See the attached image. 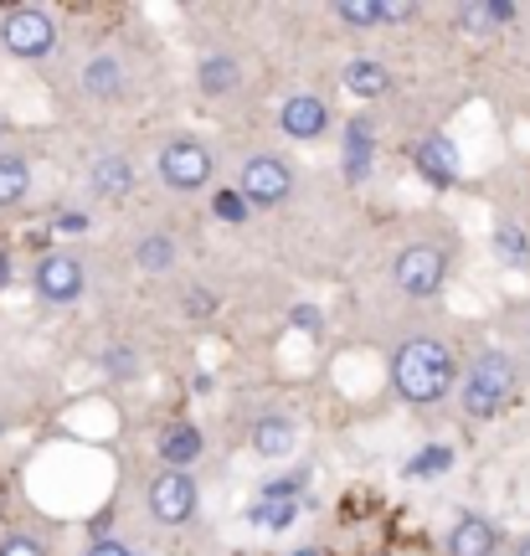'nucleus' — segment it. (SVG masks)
Masks as SVG:
<instances>
[{
    "label": "nucleus",
    "mask_w": 530,
    "mask_h": 556,
    "mask_svg": "<svg viewBox=\"0 0 530 556\" xmlns=\"http://www.w3.org/2000/svg\"><path fill=\"white\" fill-rule=\"evenodd\" d=\"M197 88H201V99H232L237 88H242V62L232 52H206L197 62Z\"/></svg>",
    "instance_id": "14"
},
{
    "label": "nucleus",
    "mask_w": 530,
    "mask_h": 556,
    "mask_svg": "<svg viewBox=\"0 0 530 556\" xmlns=\"http://www.w3.org/2000/svg\"><path fill=\"white\" fill-rule=\"evenodd\" d=\"M155 176L165 191H176V197H191V191H206L216 176V155L212 144L197 135H176L160 144L155 155Z\"/></svg>",
    "instance_id": "3"
},
{
    "label": "nucleus",
    "mask_w": 530,
    "mask_h": 556,
    "mask_svg": "<svg viewBox=\"0 0 530 556\" xmlns=\"http://www.w3.org/2000/svg\"><path fill=\"white\" fill-rule=\"evenodd\" d=\"M83 556H135V552H129L118 536H99V541H88V552Z\"/></svg>",
    "instance_id": "27"
},
{
    "label": "nucleus",
    "mask_w": 530,
    "mask_h": 556,
    "mask_svg": "<svg viewBox=\"0 0 530 556\" xmlns=\"http://www.w3.org/2000/svg\"><path fill=\"white\" fill-rule=\"evenodd\" d=\"M5 135H11V124H5V119H0V150H5Z\"/></svg>",
    "instance_id": "32"
},
{
    "label": "nucleus",
    "mask_w": 530,
    "mask_h": 556,
    "mask_svg": "<svg viewBox=\"0 0 530 556\" xmlns=\"http://www.w3.org/2000/svg\"><path fill=\"white\" fill-rule=\"evenodd\" d=\"M289 556H325L319 546H299V552H289Z\"/></svg>",
    "instance_id": "31"
},
{
    "label": "nucleus",
    "mask_w": 530,
    "mask_h": 556,
    "mask_svg": "<svg viewBox=\"0 0 530 556\" xmlns=\"http://www.w3.org/2000/svg\"><path fill=\"white\" fill-rule=\"evenodd\" d=\"M443 546H449V556H494L500 552V526L490 516H458Z\"/></svg>",
    "instance_id": "12"
},
{
    "label": "nucleus",
    "mask_w": 530,
    "mask_h": 556,
    "mask_svg": "<svg viewBox=\"0 0 530 556\" xmlns=\"http://www.w3.org/2000/svg\"><path fill=\"white\" fill-rule=\"evenodd\" d=\"M0 556H47V546L37 536H26V531H5L0 536Z\"/></svg>",
    "instance_id": "26"
},
{
    "label": "nucleus",
    "mask_w": 530,
    "mask_h": 556,
    "mask_svg": "<svg viewBox=\"0 0 530 556\" xmlns=\"http://www.w3.org/2000/svg\"><path fill=\"white\" fill-rule=\"evenodd\" d=\"M160 458H165V469H191L201 458V433L191 422H176L171 433L160 438Z\"/></svg>",
    "instance_id": "19"
},
{
    "label": "nucleus",
    "mask_w": 530,
    "mask_h": 556,
    "mask_svg": "<svg viewBox=\"0 0 530 556\" xmlns=\"http://www.w3.org/2000/svg\"><path fill=\"white\" fill-rule=\"evenodd\" d=\"M144 500H150V516L160 526H186V520H197L201 490H197V479H191V469H160L150 479Z\"/></svg>",
    "instance_id": "7"
},
{
    "label": "nucleus",
    "mask_w": 530,
    "mask_h": 556,
    "mask_svg": "<svg viewBox=\"0 0 530 556\" xmlns=\"http://www.w3.org/2000/svg\"><path fill=\"white\" fill-rule=\"evenodd\" d=\"M340 83H345V93H355V99H381V93H392V73H387V62H376V58L345 62Z\"/></svg>",
    "instance_id": "18"
},
{
    "label": "nucleus",
    "mask_w": 530,
    "mask_h": 556,
    "mask_svg": "<svg viewBox=\"0 0 530 556\" xmlns=\"http://www.w3.org/2000/svg\"><path fill=\"white\" fill-rule=\"evenodd\" d=\"M335 21H345V26H381L387 21V0H335Z\"/></svg>",
    "instance_id": "22"
},
{
    "label": "nucleus",
    "mask_w": 530,
    "mask_h": 556,
    "mask_svg": "<svg viewBox=\"0 0 530 556\" xmlns=\"http://www.w3.org/2000/svg\"><path fill=\"white\" fill-rule=\"evenodd\" d=\"M294 165L283 155H274V150H257V155L242 160V170H237V191L248 197V206L253 212H274V206H283V201L294 197Z\"/></svg>",
    "instance_id": "5"
},
{
    "label": "nucleus",
    "mask_w": 530,
    "mask_h": 556,
    "mask_svg": "<svg viewBox=\"0 0 530 556\" xmlns=\"http://www.w3.org/2000/svg\"><path fill=\"white\" fill-rule=\"evenodd\" d=\"M186 304H191V315H206V309H216V299H212V294H191Z\"/></svg>",
    "instance_id": "29"
},
{
    "label": "nucleus",
    "mask_w": 530,
    "mask_h": 556,
    "mask_svg": "<svg viewBox=\"0 0 530 556\" xmlns=\"http://www.w3.org/2000/svg\"><path fill=\"white\" fill-rule=\"evenodd\" d=\"M417 170H422V176H432L438 186H449V180L458 176L449 144H422V150H417Z\"/></svg>",
    "instance_id": "24"
},
{
    "label": "nucleus",
    "mask_w": 530,
    "mask_h": 556,
    "mask_svg": "<svg viewBox=\"0 0 530 556\" xmlns=\"http://www.w3.org/2000/svg\"><path fill=\"white\" fill-rule=\"evenodd\" d=\"M515 387H520V366H515L510 351H479L464 371V387H458V402L469 417H500L510 407Z\"/></svg>",
    "instance_id": "2"
},
{
    "label": "nucleus",
    "mask_w": 530,
    "mask_h": 556,
    "mask_svg": "<svg viewBox=\"0 0 530 556\" xmlns=\"http://www.w3.org/2000/svg\"><path fill=\"white\" fill-rule=\"evenodd\" d=\"M135 160L124 155V150H103V155H93L88 160V191L99 201H124L129 191H135Z\"/></svg>",
    "instance_id": "11"
},
{
    "label": "nucleus",
    "mask_w": 530,
    "mask_h": 556,
    "mask_svg": "<svg viewBox=\"0 0 530 556\" xmlns=\"http://www.w3.org/2000/svg\"><path fill=\"white\" fill-rule=\"evenodd\" d=\"M176 263H180V238L176 232L155 227V232H144V238L135 242V268H144V274H171Z\"/></svg>",
    "instance_id": "17"
},
{
    "label": "nucleus",
    "mask_w": 530,
    "mask_h": 556,
    "mask_svg": "<svg viewBox=\"0 0 530 556\" xmlns=\"http://www.w3.org/2000/svg\"><path fill=\"white\" fill-rule=\"evenodd\" d=\"M392 283L402 299H438L449 283V253L438 242H407L392 258Z\"/></svg>",
    "instance_id": "6"
},
{
    "label": "nucleus",
    "mask_w": 530,
    "mask_h": 556,
    "mask_svg": "<svg viewBox=\"0 0 530 556\" xmlns=\"http://www.w3.org/2000/svg\"><path fill=\"white\" fill-rule=\"evenodd\" d=\"M26 197H31V155L5 144L0 150V212H16Z\"/></svg>",
    "instance_id": "16"
},
{
    "label": "nucleus",
    "mask_w": 530,
    "mask_h": 556,
    "mask_svg": "<svg viewBox=\"0 0 530 556\" xmlns=\"http://www.w3.org/2000/svg\"><path fill=\"white\" fill-rule=\"evenodd\" d=\"M5 283H11V253L0 248V289H5Z\"/></svg>",
    "instance_id": "30"
},
{
    "label": "nucleus",
    "mask_w": 530,
    "mask_h": 556,
    "mask_svg": "<svg viewBox=\"0 0 530 556\" xmlns=\"http://www.w3.org/2000/svg\"><path fill=\"white\" fill-rule=\"evenodd\" d=\"M62 41V26L52 11H41V5H16V11H5L0 16V47L11 52L16 62H41L52 58Z\"/></svg>",
    "instance_id": "4"
},
{
    "label": "nucleus",
    "mask_w": 530,
    "mask_h": 556,
    "mask_svg": "<svg viewBox=\"0 0 530 556\" xmlns=\"http://www.w3.org/2000/svg\"><path fill=\"white\" fill-rule=\"evenodd\" d=\"M78 88L93 103H118L124 93H129V67H124V58H118V52H93V58L83 62Z\"/></svg>",
    "instance_id": "10"
},
{
    "label": "nucleus",
    "mask_w": 530,
    "mask_h": 556,
    "mask_svg": "<svg viewBox=\"0 0 530 556\" xmlns=\"http://www.w3.org/2000/svg\"><path fill=\"white\" fill-rule=\"evenodd\" d=\"M212 212L222 222H248V212H253V206H248V197H242L237 186H222V191L212 197Z\"/></svg>",
    "instance_id": "25"
},
{
    "label": "nucleus",
    "mask_w": 530,
    "mask_h": 556,
    "mask_svg": "<svg viewBox=\"0 0 530 556\" xmlns=\"http://www.w3.org/2000/svg\"><path fill=\"white\" fill-rule=\"evenodd\" d=\"M515 16H520V11L505 5V0H469V5L453 11V26H458L464 37H494V31H505Z\"/></svg>",
    "instance_id": "13"
},
{
    "label": "nucleus",
    "mask_w": 530,
    "mask_h": 556,
    "mask_svg": "<svg viewBox=\"0 0 530 556\" xmlns=\"http://www.w3.org/2000/svg\"><path fill=\"white\" fill-rule=\"evenodd\" d=\"M494 258L500 263H510V268H526L530 263V238L520 232V227H494Z\"/></svg>",
    "instance_id": "21"
},
{
    "label": "nucleus",
    "mask_w": 530,
    "mask_h": 556,
    "mask_svg": "<svg viewBox=\"0 0 530 556\" xmlns=\"http://www.w3.org/2000/svg\"><path fill=\"white\" fill-rule=\"evenodd\" d=\"M526 336H530V319H526Z\"/></svg>",
    "instance_id": "34"
},
{
    "label": "nucleus",
    "mask_w": 530,
    "mask_h": 556,
    "mask_svg": "<svg viewBox=\"0 0 530 556\" xmlns=\"http://www.w3.org/2000/svg\"><path fill=\"white\" fill-rule=\"evenodd\" d=\"M289 319H294L299 330H310V336H319V330H325V325H319V309H310V304H304V309H289Z\"/></svg>",
    "instance_id": "28"
},
{
    "label": "nucleus",
    "mask_w": 530,
    "mask_h": 556,
    "mask_svg": "<svg viewBox=\"0 0 530 556\" xmlns=\"http://www.w3.org/2000/svg\"><path fill=\"white\" fill-rule=\"evenodd\" d=\"M248 448L257 458H289L299 448V428L289 422L283 413H268L253 422V433H248Z\"/></svg>",
    "instance_id": "15"
},
{
    "label": "nucleus",
    "mask_w": 530,
    "mask_h": 556,
    "mask_svg": "<svg viewBox=\"0 0 530 556\" xmlns=\"http://www.w3.org/2000/svg\"><path fill=\"white\" fill-rule=\"evenodd\" d=\"M330 103L319 99V93H289V99L278 103V129L299 144H315V139L330 135Z\"/></svg>",
    "instance_id": "9"
},
{
    "label": "nucleus",
    "mask_w": 530,
    "mask_h": 556,
    "mask_svg": "<svg viewBox=\"0 0 530 556\" xmlns=\"http://www.w3.org/2000/svg\"><path fill=\"white\" fill-rule=\"evenodd\" d=\"M515 556H530V536H526V541H520V546H515Z\"/></svg>",
    "instance_id": "33"
},
{
    "label": "nucleus",
    "mask_w": 530,
    "mask_h": 556,
    "mask_svg": "<svg viewBox=\"0 0 530 556\" xmlns=\"http://www.w3.org/2000/svg\"><path fill=\"white\" fill-rule=\"evenodd\" d=\"M253 516V526H268V531H283V526H294L299 516V500H263L257 495V505L248 510Z\"/></svg>",
    "instance_id": "23"
},
{
    "label": "nucleus",
    "mask_w": 530,
    "mask_h": 556,
    "mask_svg": "<svg viewBox=\"0 0 530 556\" xmlns=\"http://www.w3.org/2000/svg\"><path fill=\"white\" fill-rule=\"evenodd\" d=\"M83 289H88V268H83L73 253H41L37 268H31V294L41 299V304H78Z\"/></svg>",
    "instance_id": "8"
},
{
    "label": "nucleus",
    "mask_w": 530,
    "mask_h": 556,
    "mask_svg": "<svg viewBox=\"0 0 530 556\" xmlns=\"http://www.w3.org/2000/svg\"><path fill=\"white\" fill-rule=\"evenodd\" d=\"M99 366H103V377L109 381H139L144 377V356H139L135 345H109L99 356Z\"/></svg>",
    "instance_id": "20"
},
{
    "label": "nucleus",
    "mask_w": 530,
    "mask_h": 556,
    "mask_svg": "<svg viewBox=\"0 0 530 556\" xmlns=\"http://www.w3.org/2000/svg\"><path fill=\"white\" fill-rule=\"evenodd\" d=\"M392 387L407 407H432L458 387V356L438 336H407L392 351Z\"/></svg>",
    "instance_id": "1"
}]
</instances>
